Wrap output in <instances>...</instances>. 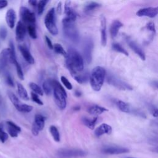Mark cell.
Listing matches in <instances>:
<instances>
[{"label": "cell", "instance_id": "ffe728a7", "mask_svg": "<svg viewBox=\"0 0 158 158\" xmlns=\"http://www.w3.org/2000/svg\"><path fill=\"white\" fill-rule=\"evenodd\" d=\"M6 124L7 126V131L9 135L13 138L17 137L19 133L21 131L20 127L12 121L6 122Z\"/></svg>", "mask_w": 158, "mask_h": 158}, {"label": "cell", "instance_id": "f907efd6", "mask_svg": "<svg viewBox=\"0 0 158 158\" xmlns=\"http://www.w3.org/2000/svg\"><path fill=\"white\" fill-rule=\"evenodd\" d=\"M28 3H29L30 5H31L32 6L35 7L36 6H37L38 2H37L36 0H30V1H28Z\"/></svg>", "mask_w": 158, "mask_h": 158}, {"label": "cell", "instance_id": "f5cc1de1", "mask_svg": "<svg viewBox=\"0 0 158 158\" xmlns=\"http://www.w3.org/2000/svg\"><path fill=\"white\" fill-rule=\"evenodd\" d=\"M80 109V107L78 106H75L73 107V110H79Z\"/></svg>", "mask_w": 158, "mask_h": 158}, {"label": "cell", "instance_id": "ee69618b", "mask_svg": "<svg viewBox=\"0 0 158 158\" xmlns=\"http://www.w3.org/2000/svg\"><path fill=\"white\" fill-rule=\"evenodd\" d=\"M5 80L6 83L10 86H14V81L12 80V78L11 77L9 73H7L6 75V77H5Z\"/></svg>", "mask_w": 158, "mask_h": 158}, {"label": "cell", "instance_id": "9c48e42d", "mask_svg": "<svg viewBox=\"0 0 158 158\" xmlns=\"http://www.w3.org/2000/svg\"><path fill=\"white\" fill-rule=\"evenodd\" d=\"M116 105L117 106V107L118 108V109L125 113H130V114H132L134 115H136L137 116L143 117V118H146V115L145 114L141 112L140 110L137 109H135L133 107H131L128 103L125 102L121 100H118L116 102Z\"/></svg>", "mask_w": 158, "mask_h": 158}, {"label": "cell", "instance_id": "816d5d0a", "mask_svg": "<svg viewBox=\"0 0 158 158\" xmlns=\"http://www.w3.org/2000/svg\"><path fill=\"white\" fill-rule=\"evenodd\" d=\"M75 95L77 97H80L81 96V92L80 91H79V90H75Z\"/></svg>", "mask_w": 158, "mask_h": 158}, {"label": "cell", "instance_id": "52a82bcc", "mask_svg": "<svg viewBox=\"0 0 158 158\" xmlns=\"http://www.w3.org/2000/svg\"><path fill=\"white\" fill-rule=\"evenodd\" d=\"M86 154V151L78 149H60L57 152V155L60 158L83 157Z\"/></svg>", "mask_w": 158, "mask_h": 158}, {"label": "cell", "instance_id": "60d3db41", "mask_svg": "<svg viewBox=\"0 0 158 158\" xmlns=\"http://www.w3.org/2000/svg\"><path fill=\"white\" fill-rule=\"evenodd\" d=\"M31 98L32 99V100L36 102V104H38V105H41V106H43V101L40 99V98L38 97V95L36 94V93H33V92H31Z\"/></svg>", "mask_w": 158, "mask_h": 158}, {"label": "cell", "instance_id": "83f0119b", "mask_svg": "<svg viewBox=\"0 0 158 158\" xmlns=\"http://www.w3.org/2000/svg\"><path fill=\"white\" fill-rule=\"evenodd\" d=\"M17 92L20 98H22L23 100L28 101L29 99V96L24 86L20 83H17Z\"/></svg>", "mask_w": 158, "mask_h": 158}, {"label": "cell", "instance_id": "f35d334b", "mask_svg": "<svg viewBox=\"0 0 158 158\" xmlns=\"http://www.w3.org/2000/svg\"><path fill=\"white\" fill-rule=\"evenodd\" d=\"M60 80H61V82L62 83V84L65 86V87L69 89V90H71L72 89V85L71 84V83L69 81V80L64 76H61L60 77Z\"/></svg>", "mask_w": 158, "mask_h": 158}, {"label": "cell", "instance_id": "836d02e7", "mask_svg": "<svg viewBox=\"0 0 158 158\" xmlns=\"http://www.w3.org/2000/svg\"><path fill=\"white\" fill-rule=\"evenodd\" d=\"M53 49L56 53L59 54H61L64 57L67 56V52L64 50V49L63 48L61 44L59 43H55L54 44H53Z\"/></svg>", "mask_w": 158, "mask_h": 158}, {"label": "cell", "instance_id": "4316f807", "mask_svg": "<svg viewBox=\"0 0 158 158\" xmlns=\"http://www.w3.org/2000/svg\"><path fill=\"white\" fill-rule=\"evenodd\" d=\"M98 120V117H95L92 118H89L86 117H83L81 118L82 123L88 128H89L91 130H93L95 125L96 123V122Z\"/></svg>", "mask_w": 158, "mask_h": 158}, {"label": "cell", "instance_id": "4dcf8cb0", "mask_svg": "<svg viewBox=\"0 0 158 158\" xmlns=\"http://www.w3.org/2000/svg\"><path fill=\"white\" fill-rule=\"evenodd\" d=\"M49 131L51 133V136H52L54 140L56 142H59L60 140V133L59 132L58 129L54 125H51L49 127Z\"/></svg>", "mask_w": 158, "mask_h": 158}, {"label": "cell", "instance_id": "e0dca14e", "mask_svg": "<svg viewBox=\"0 0 158 158\" xmlns=\"http://www.w3.org/2000/svg\"><path fill=\"white\" fill-rule=\"evenodd\" d=\"M101 45L104 47L107 44L106 19L104 15L101 17Z\"/></svg>", "mask_w": 158, "mask_h": 158}, {"label": "cell", "instance_id": "bcb514c9", "mask_svg": "<svg viewBox=\"0 0 158 158\" xmlns=\"http://www.w3.org/2000/svg\"><path fill=\"white\" fill-rule=\"evenodd\" d=\"M7 35V31L6 28L4 27H0V37L1 39L4 40Z\"/></svg>", "mask_w": 158, "mask_h": 158}, {"label": "cell", "instance_id": "d6a6232c", "mask_svg": "<svg viewBox=\"0 0 158 158\" xmlns=\"http://www.w3.org/2000/svg\"><path fill=\"white\" fill-rule=\"evenodd\" d=\"M112 48L113 50H114L118 52L122 53V54L125 55L126 56H128V52H127V51L126 49H125L120 44H118L117 43H114L112 44Z\"/></svg>", "mask_w": 158, "mask_h": 158}, {"label": "cell", "instance_id": "8d00e7d4", "mask_svg": "<svg viewBox=\"0 0 158 158\" xmlns=\"http://www.w3.org/2000/svg\"><path fill=\"white\" fill-rule=\"evenodd\" d=\"M49 2V1L48 0H41L40 1L38 4H37V6H38V15H41L44 11V9L46 5V4Z\"/></svg>", "mask_w": 158, "mask_h": 158}, {"label": "cell", "instance_id": "b9f144b4", "mask_svg": "<svg viewBox=\"0 0 158 158\" xmlns=\"http://www.w3.org/2000/svg\"><path fill=\"white\" fill-rule=\"evenodd\" d=\"M146 28L151 31L152 33L155 34L156 33V27H155V25L154 23L152 22H149L148 23H146Z\"/></svg>", "mask_w": 158, "mask_h": 158}, {"label": "cell", "instance_id": "d6986e66", "mask_svg": "<svg viewBox=\"0 0 158 158\" xmlns=\"http://www.w3.org/2000/svg\"><path fill=\"white\" fill-rule=\"evenodd\" d=\"M112 132V127L107 123H102L94 130V135L96 137H100L101 136L107 134L110 135Z\"/></svg>", "mask_w": 158, "mask_h": 158}, {"label": "cell", "instance_id": "7bdbcfd3", "mask_svg": "<svg viewBox=\"0 0 158 158\" xmlns=\"http://www.w3.org/2000/svg\"><path fill=\"white\" fill-rule=\"evenodd\" d=\"M8 139V134L5 132L1 127H0V141L2 143L6 142L7 139Z\"/></svg>", "mask_w": 158, "mask_h": 158}, {"label": "cell", "instance_id": "7a4b0ae2", "mask_svg": "<svg viewBox=\"0 0 158 158\" xmlns=\"http://www.w3.org/2000/svg\"><path fill=\"white\" fill-rule=\"evenodd\" d=\"M52 89H53V94L54 101L60 109H64L67 106V94L64 87L60 83L56 80H49Z\"/></svg>", "mask_w": 158, "mask_h": 158}, {"label": "cell", "instance_id": "4fadbf2b", "mask_svg": "<svg viewBox=\"0 0 158 158\" xmlns=\"http://www.w3.org/2000/svg\"><path fill=\"white\" fill-rule=\"evenodd\" d=\"M126 40L130 48L140 57V59L142 60H145L146 56H145L144 52L143 51L142 48L138 44V43L135 41L132 40L131 39L129 38L128 37L126 38Z\"/></svg>", "mask_w": 158, "mask_h": 158}, {"label": "cell", "instance_id": "f1b7e54d", "mask_svg": "<svg viewBox=\"0 0 158 158\" xmlns=\"http://www.w3.org/2000/svg\"><path fill=\"white\" fill-rule=\"evenodd\" d=\"M78 83L80 84H83L86 83L88 79H89V76H88V73L87 72H85L84 73L82 74H77L75 75L74 76L72 77Z\"/></svg>", "mask_w": 158, "mask_h": 158}, {"label": "cell", "instance_id": "5b68a950", "mask_svg": "<svg viewBox=\"0 0 158 158\" xmlns=\"http://www.w3.org/2000/svg\"><path fill=\"white\" fill-rule=\"evenodd\" d=\"M106 75L107 82L109 85L116 88L117 89L120 90H133V88L131 85H130L128 83L125 81L115 74L109 73L107 74H106Z\"/></svg>", "mask_w": 158, "mask_h": 158}, {"label": "cell", "instance_id": "db71d44e", "mask_svg": "<svg viewBox=\"0 0 158 158\" xmlns=\"http://www.w3.org/2000/svg\"><path fill=\"white\" fill-rule=\"evenodd\" d=\"M1 98L0 97V102H1Z\"/></svg>", "mask_w": 158, "mask_h": 158}, {"label": "cell", "instance_id": "277c9868", "mask_svg": "<svg viewBox=\"0 0 158 158\" xmlns=\"http://www.w3.org/2000/svg\"><path fill=\"white\" fill-rule=\"evenodd\" d=\"M62 26L65 36L72 42L77 43L80 40V35L75 22L64 18L62 20Z\"/></svg>", "mask_w": 158, "mask_h": 158}, {"label": "cell", "instance_id": "6da1fadb", "mask_svg": "<svg viewBox=\"0 0 158 158\" xmlns=\"http://www.w3.org/2000/svg\"><path fill=\"white\" fill-rule=\"evenodd\" d=\"M65 60L66 67L73 77L79 74L84 69L83 59L81 55L74 48H69Z\"/></svg>", "mask_w": 158, "mask_h": 158}, {"label": "cell", "instance_id": "11a10c76", "mask_svg": "<svg viewBox=\"0 0 158 158\" xmlns=\"http://www.w3.org/2000/svg\"><path fill=\"white\" fill-rule=\"evenodd\" d=\"M127 158H133V157H127Z\"/></svg>", "mask_w": 158, "mask_h": 158}, {"label": "cell", "instance_id": "cb8c5ba5", "mask_svg": "<svg viewBox=\"0 0 158 158\" xmlns=\"http://www.w3.org/2000/svg\"><path fill=\"white\" fill-rule=\"evenodd\" d=\"M106 111H108L107 109L98 105H93L88 109V112L91 115H99Z\"/></svg>", "mask_w": 158, "mask_h": 158}, {"label": "cell", "instance_id": "d590c367", "mask_svg": "<svg viewBox=\"0 0 158 158\" xmlns=\"http://www.w3.org/2000/svg\"><path fill=\"white\" fill-rule=\"evenodd\" d=\"M43 91L46 95H49L51 94L52 91V87L50 83L49 80H46L43 83Z\"/></svg>", "mask_w": 158, "mask_h": 158}, {"label": "cell", "instance_id": "7c38bea8", "mask_svg": "<svg viewBox=\"0 0 158 158\" xmlns=\"http://www.w3.org/2000/svg\"><path fill=\"white\" fill-rule=\"evenodd\" d=\"M129 151V149L127 148L113 145H106L101 149V152L106 154H120L127 153Z\"/></svg>", "mask_w": 158, "mask_h": 158}, {"label": "cell", "instance_id": "681fc988", "mask_svg": "<svg viewBox=\"0 0 158 158\" xmlns=\"http://www.w3.org/2000/svg\"><path fill=\"white\" fill-rule=\"evenodd\" d=\"M57 12L58 14H60L61 12H62V2H59L57 4Z\"/></svg>", "mask_w": 158, "mask_h": 158}, {"label": "cell", "instance_id": "e575fe53", "mask_svg": "<svg viewBox=\"0 0 158 158\" xmlns=\"http://www.w3.org/2000/svg\"><path fill=\"white\" fill-rule=\"evenodd\" d=\"M27 30L30 35V36L33 39H36L37 34L35 26L34 25H28L27 27Z\"/></svg>", "mask_w": 158, "mask_h": 158}, {"label": "cell", "instance_id": "f546056e", "mask_svg": "<svg viewBox=\"0 0 158 158\" xmlns=\"http://www.w3.org/2000/svg\"><path fill=\"white\" fill-rule=\"evenodd\" d=\"M9 60L12 64H14L17 60V57H16V54L15 51V48H14L13 42L11 41L9 43Z\"/></svg>", "mask_w": 158, "mask_h": 158}, {"label": "cell", "instance_id": "ba28073f", "mask_svg": "<svg viewBox=\"0 0 158 158\" xmlns=\"http://www.w3.org/2000/svg\"><path fill=\"white\" fill-rule=\"evenodd\" d=\"M83 53L85 60L88 64H90L93 58V51L94 48V43L91 38L86 37L83 43Z\"/></svg>", "mask_w": 158, "mask_h": 158}, {"label": "cell", "instance_id": "7402d4cb", "mask_svg": "<svg viewBox=\"0 0 158 158\" xmlns=\"http://www.w3.org/2000/svg\"><path fill=\"white\" fill-rule=\"evenodd\" d=\"M70 1L65 2L64 12H65L66 16L65 18L70 21L75 22V21L77 19V14L75 12V10H73V9L70 7Z\"/></svg>", "mask_w": 158, "mask_h": 158}, {"label": "cell", "instance_id": "8fae6325", "mask_svg": "<svg viewBox=\"0 0 158 158\" xmlns=\"http://www.w3.org/2000/svg\"><path fill=\"white\" fill-rule=\"evenodd\" d=\"M45 117L41 114H36L31 127V133L34 136H37L40 131L43 130L45 124Z\"/></svg>", "mask_w": 158, "mask_h": 158}, {"label": "cell", "instance_id": "f6af8a7d", "mask_svg": "<svg viewBox=\"0 0 158 158\" xmlns=\"http://www.w3.org/2000/svg\"><path fill=\"white\" fill-rule=\"evenodd\" d=\"M149 111L151 112V114H152V115H153L154 117H157V107L152 105V104H151L149 106Z\"/></svg>", "mask_w": 158, "mask_h": 158}, {"label": "cell", "instance_id": "5bb4252c", "mask_svg": "<svg viewBox=\"0 0 158 158\" xmlns=\"http://www.w3.org/2000/svg\"><path fill=\"white\" fill-rule=\"evenodd\" d=\"M157 7H145V8H142L138 10L136 14L138 17H148L150 18H154L155 17L157 14Z\"/></svg>", "mask_w": 158, "mask_h": 158}, {"label": "cell", "instance_id": "44dd1931", "mask_svg": "<svg viewBox=\"0 0 158 158\" xmlns=\"http://www.w3.org/2000/svg\"><path fill=\"white\" fill-rule=\"evenodd\" d=\"M18 48H19V49L22 56L24 58V59L28 64H33L35 63V59H34L33 57L32 56V55L31 54L29 50L25 46H22V45H19Z\"/></svg>", "mask_w": 158, "mask_h": 158}, {"label": "cell", "instance_id": "484cf974", "mask_svg": "<svg viewBox=\"0 0 158 158\" xmlns=\"http://www.w3.org/2000/svg\"><path fill=\"white\" fill-rule=\"evenodd\" d=\"M7 95H8V97L10 99V101H11V102L13 104L14 106L15 107V109L19 111L20 110V108L22 106V104L23 103H22L20 102V101L19 99V98L16 96V95L13 93L11 91H8L7 93Z\"/></svg>", "mask_w": 158, "mask_h": 158}, {"label": "cell", "instance_id": "1f68e13d", "mask_svg": "<svg viewBox=\"0 0 158 158\" xmlns=\"http://www.w3.org/2000/svg\"><path fill=\"white\" fill-rule=\"evenodd\" d=\"M29 86L31 88V89L33 91V93H36V94H39L40 96H43L44 93H43V89L36 83H33V82H31V83H29Z\"/></svg>", "mask_w": 158, "mask_h": 158}, {"label": "cell", "instance_id": "ab89813d", "mask_svg": "<svg viewBox=\"0 0 158 158\" xmlns=\"http://www.w3.org/2000/svg\"><path fill=\"white\" fill-rule=\"evenodd\" d=\"M32 110H33V106H30V105H27V104H25L23 103L22 104L20 108L19 112H25V113H28V112H30Z\"/></svg>", "mask_w": 158, "mask_h": 158}, {"label": "cell", "instance_id": "ac0fdd59", "mask_svg": "<svg viewBox=\"0 0 158 158\" xmlns=\"http://www.w3.org/2000/svg\"><path fill=\"white\" fill-rule=\"evenodd\" d=\"M6 22L8 27L12 29L16 21V13L13 9H9L6 14Z\"/></svg>", "mask_w": 158, "mask_h": 158}, {"label": "cell", "instance_id": "d4e9b609", "mask_svg": "<svg viewBox=\"0 0 158 158\" xmlns=\"http://www.w3.org/2000/svg\"><path fill=\"white\" fill-rule=\"evenodd\" d=\"M101 6V4L94 1H90L88 2L84 6L83 10L86 14H89L91 12H93L96 9L100 7Z\"/></svg>", "mask_w": 158, "mask_h": 158}, {"label": "cell", "instance_id": "2e32d148", "mask_svg": "<svg viewBox=\"0 0 158 158\" xmlns=\"http://www.w3.org/2000/svg\"><path fill=\"white\" fill-rule=\"evenodd\" d=\"M27 28L22 21L17 22L15 28V38L18 41H22L23 40L26 34Z\"/></svg>", "mask_w": 158, "mask_h": 158}, {"label": "cell", "instance_id": "3957f363", "mask_svg": "<svg viewBox=\"0 0 158 158\" xmlns=\"http://www.w3.org/2000/svg\"><path fill=\"white\" fill-rule=\"evenodd\" d=\"M106 74V70L101 66H96L92 70L89 77V82L94 91H99L101 90L104 83Z\"/></svg>", "mask_w": 158, "mask_h": 158}, {"label": "cell", "instance_id": "7dc6e473", "mask_svg": "<svg viewBox=\"0 0 158 158\" xmlns=\"http://www.w3.org/2000/svg\"><path fill=\"white\" fill-rule=\"evenodd\" d=\"M45 38V41H46V43L48 46V48L50 49H53V44L52 43V41H51V40L49 39V38L48 36H44Z\"/></svg>", "mask_w": 158, "mask_h": 158}, {"label": "cell", "instance_id": "9a60e30c", "mask_svg": "<svg viewBox=\"0 0 158 158\" xmlns=\"http://www.w3.org/2000/svg\"><path fill=\"white\" fill-rule=\"evenodd\" d=\"M9 60V49L5 48L0 52V77L7 65Z\"/></svg>", "mask_w": 158, "mask_h": 158}, {"label": "cell", "instance_id": "74e56055", "mask_svg": "<svg viewBox=\"0 0 158 158\" xmlns=\"http://www.w3.org/2000/svg\"><path fill=\"white\" fill-rule=\"evenodd\" d=\"M14 64L15 66L17 73V75H18L19 78L21 80H24V75H23V72L22 71V67H21L20 65L19 64V63L17 61H16Z\"/></svg>", "mask_w": 158, "mask_h": 158}, {"label": "cell", "instance_id": "c3c4849f", "mask_svg": "<svg viewBox=\"0 0 158 158\" xmlns=\"http://www.w3.org/2000/svg\"><path fill=\"white\" fill-rule=\"evenodd\" d=\"M7 1L6 0H0V9L5 8L7 6Z\"/></svg>", "mask_w": 158, "mask_h": 158}, {"label": "cell", "instance_id": "603a6c76", "mask_svg": "<svg viewBox=\"0 0 158 158\" xmlns=\"http://www.w3.org/2000/svg\"><path fill=\"white\" fill-rule=\"evenodd\" d=\"M123 26V24L118 20H115L112 22L110 28V33L112 38H114L117 36L120 28Z\"/></svg>", "mask_w": 158, "mask_h": 158}, {"label": "cell", "instance_id": "8992f818", "mask_svg": "<svg viewBox=\"0 0 158 158\" xmlns=\"http://www.w3.org/2000/svg\"><path fill=\"white\" fill-rule=\"evenodd\" d=\"M44 24L50 33L56 35L58 33V29L56 23L55 9L52 7L47 12L44 18Z\"/></svg>", "mask_w": 158, "mask_h": 158}, {"label": "cell", "instance_id": "30bf717a", "mask_svg": "<svg viewBox=\"0 0 158 158\" xmlns=\"http://www.w3.org/2000/svg\"><path fill=\"white\" fill-rule=\"evenodd\" d=\"M20 17L22 22L28 25H34L36 22V17L33 12H31L27 7L22 6L20 8Z\"/></svg>", "mask_w": 158, "mask_h": 158}]
</instances>
